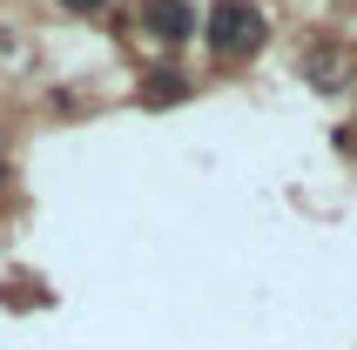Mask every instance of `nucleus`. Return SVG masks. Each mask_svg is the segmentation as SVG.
<instances>
[{
  "instance_id": "4",
  "label": "nucleus",
  "mask_w": 357,
  "mask_h": 350,
  "mask_svg": "<svg viewBox=\"0 0 357 350\" xmlns=\"http://www.w3.org/2000/svg\"><path fill=\"white\" fill-rule=\"evenodd\" d=\"M61 7H68V14H101L108 0H61Z\"/></svg>"
},
{
  "instance_id": "2",
  "label": "nucleus",
  "mask_w": 357,
  "mask_h": 350,
  "mask_svg": "<svg viewBox=\"0 0 357 350\" xmlns=\"http://www.w3.org/2000/svg\"><path fill=\"white\" fill-rule=\"evenodd\" d=\"M142 27H149V40H162V47H176V40L202 34V20L189 0H142Z\"/></svg>"
},
{
  "instance_id": "1",
  "label": "nucleus",
  "mask_w": 357,
  "mask_h": 350,
  "mask_svg": "<svg viewBox=\"0 0 357 350\" xmlns=\"http://www.w3.org/2000/svg\"><path fill=\"white\" fill-rule=\"evenodd\" d=\"M202 40H209V54L243 61V54H257L263 40H270V20H263V7H257V0H209Z\"/></svg>"
},
{
  "instance_id": "3",
  "label": "nucleus",
  "mask_w": 357,
  "mask_h": 350,
  "mask_svg": "<svg viewBox=\"0 0 357 350\" xmlns=\"http://www.w3.org/2000/svg\"><path fill=\"white\" fill-rule=\"evenodd\" d=\"M189 95V75H176V68H162V75L142 81V108H169V101Z\"/></svg>"
}]
</instances>
